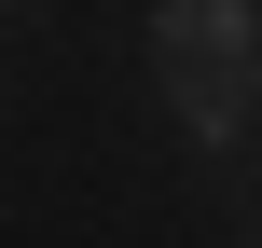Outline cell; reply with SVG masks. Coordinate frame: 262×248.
<instances>
[{
  "label": "cell",
  "mask_w": 262,
  "mask_h": 248,
  "mask_svg": "<svg viewBox=\"0 0 262 248\" xmlns=\"http://www.w3.org/2000/svg\"><path fill=\"white\" fill-rule=\"evenodd\" d=\"M152 97L180 110L193 152H235V138L262 124V69H249V55H152Z\"/></svg>",
  "instance_id": "obj_1"
},
{
  "label": "cell",
  "mask_w": 262,
  "mask_h": 248,
  "mask_svg": "<svg viewBox=\"0 0 262 248\" xmlns=\"http://www.w3.org/2000/svg\"><path fill=\"white\" fill-rule=\"evenodd\" d=\"M152 55H249L262 69V0H152Z\"/></svg>",
  "instance_id": "obj_2"
}]
</instances>
